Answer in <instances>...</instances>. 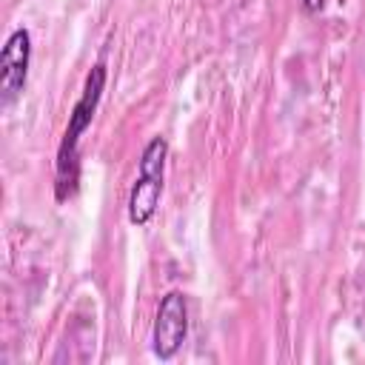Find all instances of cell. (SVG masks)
<instances>
[{
  "label": "cell",
  "mask_w": 365,
  "mask_h": 365,
  "mask_svg": "<svg viewBox=\"0 0 365 365\" xmlns=\"http://www.w3.org/2000/svg\"><path fill=\"white\" fill-rule=\"evenodd\" d=\"M29 60H31V37L26 29H14L0 51V100L3 106H11L29 74Z\"/></svg>",
  "instance_id": "4"
},
{
  "label": "cell",
  "mask_w": 365,
  "mask_h": 365,
  "mask_svg": "<svg viewBox=\"0 0 365 365\" xmlns=\"http://www.w3.org/2000/svg\"><path fill=\"white\" fill-rule=\"evenodd\" d=\"M106 88V66H94L91 74L86 77L83 94L74 103L71 114H68V128L63 134L60 151H57V200H68L77 191V180H80V137L86 134V128L94 120L97 103L103 97Z\"/></svg>",
  "instance_id": "1"
},
{
  "label": "cell",
  "mask_w": 365,
  "mask_h": 365,
  "mask_svg": "<svg viewBox=\"0 0 365 365\" xmlns=\"http://www.w3.org/2000/svg\"><path fill=\"white\" fill-rule=\"evenodd\" d=\"M185 336H188V302L180 291H168L160 299V308L154 317L151 348L160 359H171L182 348Z\"/></svg>",
  "instance_id": "3"
},
{
  "label": "cell",
  "mask_w": 365,
  "mask_h": 365,
  "mask_svg": "<svg viewBox=\"0 0 365 365\" xmlns=\"http://www.w3.org/2000/svg\"><path fill=\"white\" fill-rule=\"evenodd\" d=\"M165 157H168V143L165 137H154L140 157V177L128 194V220L134 225H145L160 202L163 194V177H165Z\"/></svg>",
  "instance_id": "2"
},
{
  "label": "cell",
  "mask_w": 365,
  "mask_h": 365,
  "mask_svg": "<svg viewBox=\"0 0 365 365\" xmlns=\"http://www.w3.org/2000/svg\"><path fill=\"white\" fill-rule=\"evenodd\" d=\"M325 6V0H302V9L308 11V14H314V11H319Z\"/></svg>",
  "instance_id": "5"
}]
</instances>
